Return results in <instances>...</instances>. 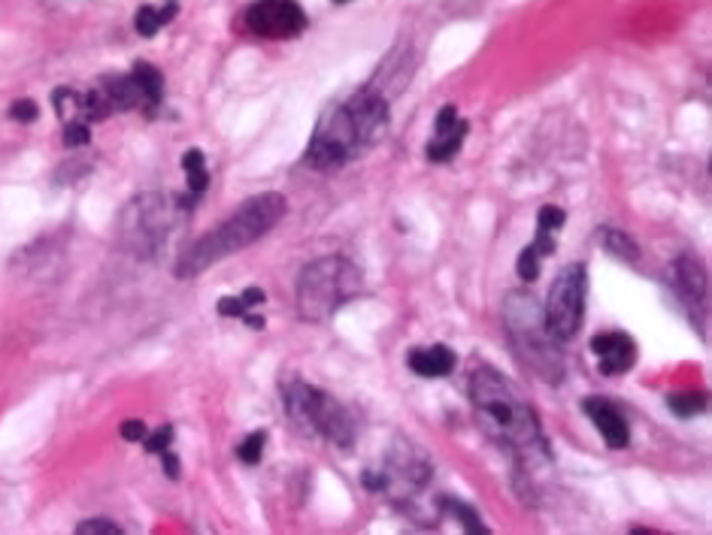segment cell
Listing matches in <instances>:
<instances>
[{
	"instance_id": "e0dca14e",
	"label": "cell",
	"mask_w": 712,
	"mask_h": 535,
	"mask_svg": "<svg viewBox=\"0 0 712 535\" xmlns=\"http://www.w3.org/2000/svg\"><path fill=\"white\" fill-rule=\"evenodd\" d=\"M598 239H600V249L607 251V254H612V258H619V261L624 263L640 261V249H636V242L628 237V234H622V230H610V227H603V230H598Z\"/></svg>"
},
{
	"instance_id": "9a60e30c",
	"label": "cell",
	"mask_w": 712,
	"mask_h": 535,
	"mask_svg": "<svg viewBox=\"0 0 712 535\" xmlns=\"http://www.w3.org/2000/svg\"><path fill=\"white\" fill-rule=\"evenodd\" d=\"M467 130H471V125L461 118L459 125L452 127L449 134H437V137L428 143V161L431 163L452 161V158L461 151V143H464V137H467Z\"/></svg>"
},
{
	"instance_id": "7402d4cb",
	"label": "cell",
	"mask_w": 712,
	"mask_h": 535,
	"mask_svg": "<svg viewBox=\"0 0 712 535\" xmlns=\"http://www.w3.org/2000/svg\"><path fill=\"white\" fill-rule=\"evenodd\" d=\"M540 261H543V254L534 249V242L519 254V261H516V273H519V278H522L524 285L536 282V275H540Z\"/></svg>"
},
{
	"instance_id": "4fadbf2b",
	"label": "cell",
	"mask_w": 712,
	"mask_h": 535,
	"mask_svg": "<svg viewBox=\"0 0 712 535\" xmlns=\"http://www.w3.org/2000/svg\"><path fill=\"white\" fill-rule=\"evenodd\" d=\"M676 287L686 297L688 309L694 318L707 315V297H710V282H707V270L698 258H679L676 261Z\"/></svg>"
},
{
	"instance_id": "f1b7e54d",
	"label": "cell",
	"mask_w": 712,
	"mask_h": 535,
	"mask_svg": "<svg viewBox=\"0 0 712 535\" xmlns=\"http://www.w3.org/2000/svg\"><path fill=\"white\" fill-rule=\"evenodd\" d=\"M10 115H13L15 122H34L37 118V103L31 98L15 100L13 106H10Z\"/></svg>"
},
{
	"instance_id": "9c48e42d",
	"label": "cell",
	"mask_w": 712,
	"mask_h": 535,
	"mask_svg": "<svg viewBox=\"0 0 712 535\" xmlns=\"http://www.w3.org/2000/svg\"><path fill=\"white\" fill-rule=\"evenodd\" d=\"M98 88L103 91V98L110 100L113 113L143 110L146 115H152L165 98V79L146 61L134 64V70L125 76H106Z\"/></svg>"
},
{
	"instance_id": "ba28073f",
	"label": "cell",
	"mask_w": 712,
	"mask_h": 535,
	"mask_svg": "<svg viewBox=\"0 0 712 535\" xmlns=\"http://www.w3.org/2000/svg\"><path fill=\"white\" fill-rule=\"evenodd\" d=\"M586 294H588V273L586 263H567L555 282L549 287L543 318L552 337L558 342H570L583 330V315H586Z\"/></svg>"
},
{
	"instance_id": "1f68e13d",
	"label": "cell",
	"mask_w": 712,
	"mask_h": 535,
	"mask_svg": "<svg viewBox=\"0 0 712 535\" xmlns=\"http://www.w3.org/2000/svg\"><path fill=\"white\" fill-rule=\"evenodd\" d=\"M240 299L252 309V306H261V303H264V291H261V287H246L240 294Z\"/></svg>"
},
{
	"instance_id": "277c9868",
	"label": "cell",
	"mask_w": 712,
	"mask_h": 535,
	"mask_svg": "<svg viewBox=\"0 0 712 535\" xmlns=\"http://www.w3.org/2000/svg\"><path fill=\"white\" fill-rule=\"evenodd\" d=\"M504 325H507L512 351L519 354V361L540 375L549 385H558L567 366H564V354H561L558 339L549 333L543 309L531 291H512L504 299Z\"/></svg>"
},
{
	"instance_id": "cb8c5ba5",
	"label": "cell",
	"mask_w": 712,
	"mask_h": 535,
	"mask_svg": "<svg viewBox=\"0 0 712 535\" xmlns=\"http://www.w3.org/2000/svg\"><path fill=\"white\" fill-rule=\"evenodd\" d=\"M91 127L86 122H64V146L67 149H82L89 146Z\"/></svg>"
},
{
	"instance_id": "5bb4252c",
	"label": "cell",
	"mask_w": 712,
	"mask_h": 535,
	"mask_svg": "<svg viewBox=\"0 0 712 535\" xmlns=\"http://www.w3.org/2000/svg\"><path fill=\"white\" fill-rule=\"evenodd\" d=\"M409 369L421 378H443L452 375V369L459 366V354L445 345H431V349H412L409 351Z\"/></svg>"
},
{
	"instance_id": "d6986e66",
	"label": "cell",
	"mask_w": 712,
	"mask_h": 535,
	"mask_svg": "<svg viewBox=\"0 0 712 535\" xmlns=\"http://www.w3.org/2000/svg\"><path fill=\"white\" fill-rule=\"evenodd\" d=\"M667 406L674 411L676 418H698L707 411V394L700 390H682V394H670Z\"/></svg>"
},
{
	"instance_id": "83f0119b",
	"label": "cell",
	"mask_w": 712,
	"mask_h": 535,
	"mask_svg": "<svg viewBox=\"0 0 712 535\" xmlns=\"http://www.w3.org/2000/svg\"><path fill=\"white\" fill-rule=\"evenodd\" d=\"M459 122H461V118H459V110H455V106L449 103V106H443V110L437 113V122H433V130H437V134H449V130H452V127L459 125Z\"/></svg>"
},
{
	"instance_id": "4dcf8cb0",
	"label": "cell",
	"mask_w": 712,
	"mask_h": 535,
	"mask_svg": "<svg viewBox=\"0 0 712 535\" xmlns=\"http://www.w3.org/2000/svg\"><path fill=\"white\" fill-rule=\"evenodd\" d=\"M161 463H165V475L170 481H177L179 478V457L177 454H170V451H161Z\"/></svg>"
},
{
	"instance_id": "d4e9b609",
	"label": "cell",
	"mask_w": 712,
	"mask_h": 535,
	"mask_svg": "<svg viewBox=\"0 0 712 535\" xmlns=\"http://www.w3.org/2000/svg\"><path fill=\"white\" fill-rule=\"evenodd\" d=\"M170 442H173V426H161V430H155V433H146L143 448L149 451V454H161V451L170 448Z\"/></svg>"
},
{
	"instance_id": "ffe728a7",
	"label": "cell",
	"mask_w": 712,
	"mask_h": 535,
	"mask_svg": "<svg viewBox=\"0 0 712 535\" xmlns=\"http://www.w3.org/2000/svg\"><path fill=\"white\" fill-rule=\"evenodd\" d=\"M440 505H443L445 514H452V517H455V521H459L461 526L467 530V533H476V535L488 533V526H485V523L479 521V517H476V511H473L471 505H464V502H455V499H449V497L440 499Z\"/></svg>"
},
{
	"instance_id": "484cf974",
	"label": "cell",
	"mask_w": 712,
	"mask_h": 535,
	"mask_svg": "<svg viewBox=\"0 0 712 535\" xmlns=\"http://www.w3.org/2000/svg\"><path fill=\"white\" fill-rule=\"evenodd\" d=\"M77 533L82 535H94V533H106V535H122V526L113 521H103V517H94V521H82L77 526Z\"/></svg>"
},
{
	"instance_id": "8fae6325",
	"label": "cell",
	"mask_w": 712,
	"mask_h": 535,
	"mask_svg": "<svg viewBox=\"0 0 712 535\" xmlns=\"http://www.w3.org/2000/svg\"><path fill=\"white\" fill-rule=\"evenodd\" d=\"M591 354L600 361V373L603 375H622L636 363L634 339L612 330V333H598L591 339Z\"/></svg>"
},
{
	"instance_id": "8992f818",
	"label": "cell",
	"mask_w": 712,
	"mask_h": 535,
	"mask_svg": "<svg viewBox=\"0 0 712 535\" xmlns=\"http://www.w3.org/2000/svg\"><path fill=\"white\" fill-rule=\"evenodd\" d=\"M282 397H285V409L292 414V421L301 423L306 433L325 439L337 448L355 445V421L343 402H337L331 394L306 385V382H294L282 390Z\"/></svg>"
},
{
	"instance_id": "44dd1931",
	"label": "cell",
	"mask_w": 712,
	"mask_h": 535,
	"mask_svg": "<svg viewBox=\"0 0 712 535\" xmlns=\"http://www.w3.org/2000/svg\"><path fill=\"white\" fill-rule=\"evenodd\" d=\"M264 442H268V433H264V430H255V433H249V436L237 445V457H240L246 466H258V463H261V454H264Z\"/></svg>"
},
{
	"instance_id": "ac0fdd59",
	"label": "cell",
	"mask_w": 712,
	"mask_h": 535,
	"mask_svg": "<svg viewBox=\"0 0 712 535\" xmlns=\"http://www.w3.org/2000/svg\"><path fill=\"white\" fill-rule=\"evenodd\" d=\"M182 170L189 179L191 197H204V191L210 187V173H206V158L201 149H191L182 155Z\"/></svg>"
},
{
	"instance_id": "5b68a950",
	"label": "cell",
	"mask_w": 712,
	"mask_h": 535,
	"mask_svg": "<svg viewBox=\"0 0 712 535\" xmlns=\"http://www.w3.org/2000/svg\"><path fill=\"white\" fill-rule=\"evenodd\" d=\"M361 273L340 254L306 263L297 275V311L304 321H325L361 294Z\"/></svg>"
},
{
	"instance_id": "603a6c76",
	"label": "cell",
	"mask_w": 712,
	"mask_h": 535,
	"mask_svg": "<svg viewBox=\"0 0 712 535\" xmlns=\"http://www.w3.org/2000/svg\"><path fill=\"white\" fill-rule=\"evenodd\" d=\"M567 225V212L558 209V206H543V209L536 212V234H555L561 227Z\"/></svg>"
},
{
	"instance_id": "3957f363",
	"label": "cell",
	"mask_w": 712,
	"mask_h": 535,
	"mask_svg": "<svg viewBox=\"0 0 712 535\" xmlns=\"http://www.w3.org/2000/svg\"><path fill=\"white\" fill-rule=\"evenodd\" d=\"M285 209H289V203L276 191H264L258 197L246 200L228 221L213 227L210 234H204L197 242H191L189 249L179 254L177 266H173L177 278H194L222 258H230V254L255 246L264 234L280 225Z\"/></svg>"
},
{
	"instance_id": "4316f807",
	"label": "cell",
	"mask_w": 712,
	"mask_h": 535,
	"mask_svg": "<svg viewBox=\"0 0 712 535\" xmlns=\"http://www.w3.org/2000/svg\"><path fill=\"white\" fill-rule=\"evenodd\" d=\"M218 315H222V318H242V315H246V311H249V306H246V303H242L240 297H222L218 299Z\"/></svg>"
},
{
	"instance_id": "7a4b0ae2",
	"label": "cell",
	"mask_w": 712,
	"mask_h": 535,
	"mask_svg": "<svg viewBox=\"0 0 712 535\" xmlns=\"http://www.w3.org/2000/svg\"><path fill=\"white\" fill-rule=\"evenodd\" d=\"M388 125V100L380 91H355L321 115L304 161L318 173H334L376 146Z\"/></svg>"
},
{
	"instance_id": "d6a6232c",
	"label": "cell",
	"mask_w": 712,
	"mask_h": 535,
	"mask_svg": "<svg viewBox=\"0 0 712 535\" xmlns=\"http://www.w3.org/2000/svg\"><path fill=\"white\" fill-rule=\"evenodd\" d=\"M242 321H246L249 327H255V330H261V327H264V318H258V315H252V311H246V315H242Z\"/></svg>"
},
{
	"instance_id": "6da1fadb",
	"label": "cell",
	"mask_w": 712,
	"mask_h": 535,
	"mask_svg": "<svg viewBox=\"0 0 712 535\" xmlns=\"http://www.w3.org/2000/svg\"><path fill=\"white\" fill-rule=\"evenodd\" d=\"M471 402L483 433L497 448L519 460H549L543 426L534 406L516 390L507 375L491 366H479L471 375Z\"/></svg>"
},
{
	"instance_id": "52a82bcc",
	"label": "cell",
	"mask_w": 712,
	"mask_h": 535,
	"mask_svg": "<svg viewBox=\"0 0 712 535\" xmlns=\"http://www.w3.org/2000/svg\"><path fill=\"white\" fill-rule=\"evenodd\" d=\"M194 200L197 197L179 200L165 197V194H143L134 200L122 215V234H125L127 249H137L143 254L161 249L177 218L194 206Z\"/></svg>"
},
{
	"instance_id": "30bf717a",
	"label": "cell",
	"mask_w": 712,
	"mask_h": 535,
	"mask_svg": "<svg viewBox=\"0 0 712 535\" xmlns=\"http://www.w3.org/2000/svg\"><path fill=\"white\" fill-rule=\"evenodd\" d=\"M252 34L268 39H292L306 31V13L294 0H258L246 13Z\"/></svg>"
},
{
	"instance_id": "f546056e",
	"label": "cell",
	"mask_w": 712,
	"mask_h": 535,
	"mask_svg": "<svg viewBox=\"0 0 712 535\" xmlns=\"http://www.w3.org/2000/svg\"><path fill=\"white\" fill-rule=\"evenodd\" d=\"M146 433H149V430H146V423L143 421L122 423V439H125V442H143V439H146Z\"/></svg>"
},
{
	"instance_id": "7c38bea8",
	"label": "cell",
	"mask_w": 712,
	"mask_h": 535,
	"mask_svg": "<svg viewBox=\"0 0 712 535\" xmlns=\"http://www.w3.org/2000/svg\"><path fill=\"white\" fill-rule=\"evenodd\" d=\"M583 411H586V418H591V423L598 426V433L603 436V442H607L610 448H628V442H631V426L624 421L619 406H612L610 399L603 397H588L583 399Z\"/></svg>"
},
{
	"instance_id": "836d02e7",
	"label": "cell",
	"mask_w": 712,
	"mask_h": 535,
	"mask_svg": "<svg viewBox=\"0 0 712 535\" xmlns=\"http://www.w3.org/2000/svg\"><path fill=\"white\" fill-rule=\"evenodd\" d=\"M337 3H349V0H337Z\"/></svg>"
},
{
	"instance_id": "2e32d148",
	"label": "cell",
	"mask_w": 712,
	"mask_h": 535,
	"mask_svg": "<svg viewBox=\"0 0 712 535\" xmlns=\"http://www.w3.org/2000/svg\"><path fill=\"white\" fill-rule=\"evenodd\" d=\"M177 10H179L177 0H167L161 10H158V7H149V3H146V7H140V10H137V15H134L137 34H140V37H155V34H158V31H161L167 22H173Z\"/></svg>"
}]
</instances>
